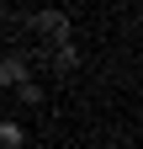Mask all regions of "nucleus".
Listing matches in <instances>:
<instances>
[{"mask_svg": "<svg viewBox=\"0 0 143 149\" xmlns=\"http://www.w3.org/2000/svg\"><path fill=\"white\" fill-rule=\"evenodd\" d=\"M32 22H37V32H48V37H58V43H69V16H64V11H37Z\"/></svg>", "mask_w": 143, "mask_h": 149, "instance_id": "1", "label": "nucleus"}, {"mask_svg": "<svg viewBox=\"0 0 143 149\" xmlns=\"http://www.w3.org/2000/svg\"><path fill=\"white\" fill-rule=\"evenodd\" d=\"M21 80H27V64L16 59V53H11V59H0V91H16Z\"/></svg>", "mask_w": 143, "mask_h": 149, "instance_id": "2", "label": "nucleus"}, {"mask_svg": "<svg viewBox=\"0 0 143 149\" xmlns=\"http://www.w3.org/2000/svg\"><path fill=\"white\" fill-rule=\"evenodd\" d=\"M21 144H27V128L11 123V117H0V149H21Z\"/></svg>", "mask_w": 143, "mask_h": 149, "instance_id": "3", "label": "nucleus"}, {"mask_svg": "<svg viewBox=\"0 0 143 149\" xmlns=\"http://www.w3.org/2000/svg\"><path fill=\"white\" fill-rule=\"evenodd\" d=\"M16 96H21L27 107H37V101H43V85H32V80H21V85H16Z\"/></svg>", "mask_w": 143, "mask_h": 149, "instance_id": "4", "label": "nucleus"}, {"mask_svg": "<svg viewBox=\"0 0 143 149\" xmlns=\"http://www.w3.org/2000/svg\"><path fill=\"white\" fill-rule=\"evenodd\" d=\"M69 64H80V48H74V43H64V48H58V69H69Z\"/></svg>", "mask_w": 143, "mask_h": 149, "instance_id": "5", "label": "nucleus"}]
</instances>
